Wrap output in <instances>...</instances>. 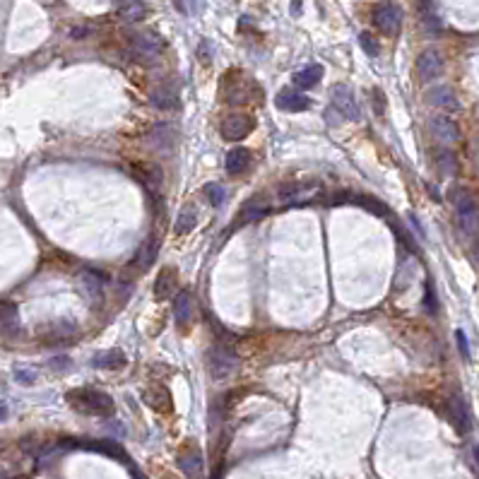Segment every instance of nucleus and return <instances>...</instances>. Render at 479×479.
Segmentation results:
<instances>
[{
  "instance_id": "9d476101",
  "label": "nucleus",
  "mask_w": 479,
  "mask_h": 479,
  "mask_svg": "<svg viewBox=\"0 0 479 479\" xmlns=\"http://www.w3.org/2000/svg\"><path fill=\"white\" fill-rule=\"evenodd\" d=\"M149 104L157 111H174L179 107V92L172 82H162L149 92Z\"/></svg>"
},
{
  "instance_id": "72a5a7b5",
  "label": "nucleus",
  "mask_w": 479,
  "mask_h": 479,
  "mask_svg": "<svg viewBox=\"0 0 479 479\" xmlns=\"http://www.w3.org/2000/svg\"><path fill=\"white\" fill-rule=\"evenodd\" d=\"M15 380L17 383H24V385H31L36 380V373L29 371V369H17L15 371Z\"/></svg>"
},
{
  "instance_id": "aec40b11",
  "label": "nucleus",
  "mask_w": 479,
  "mask_h": 479,
  "mask_svg": "<svg viewBox=\"0 0 479 479\" xmlns=\"http://www.w3.org/2000/svg\"><path fill=\"white\" fill-rule=\"evenodd\" d=\"M320 80H323V65H318V63L306 65V68H301L294 73V84L301 89L313 87V84H318Z\"/></svg>"
},
{
  "instance_id": "c85d7f7f",
  "label": "nucleus",
  "mask_w": 479,
  "mask_h": 479,
  "mask_svg": "<svg viewBox=\"0 0 479 479\" xmlns=\"http://www.w3.org/2000/svg\"><path fill=\"white\" fill-rule=\"evenodd\" d=\"M145 403L152 405L154 410H159V412L172 410V397H169V392L159 388V385H152V388L145 390Z\"/></svg>"
},
{
  "instance_id": "39448f33",
  "label": "nucleus",
  "mask_w": 479,
  "mask_h": 479,
  "mask_svg": "<svg viewBox=\"0 0 479 479\" xmlns=\"http://www.w3.org/2000/svg\"><path fill=\"white\" fill-rule=\"evenodd\" d=\"M255 128V121L246 114H229L222 118V137L229 142H239L244 140L246 135H251V130Z\"/></svg>"
},
{
  "instance_id": "7c9ffc66",
  "label": "nucleus",
  "mask_w": 479,
  "mask_h": 479,
  "mask_svg": "<svg viewBox=\"0 0 479 479\" xmlns=\"http://www.w3.org/2000/svg\"><path fill=\"white\" fill-rule=\"evenodd\" d=\"M205 195H207V200L212 202V205H222V202L227 200L224 188L217 186V183H207V186H205Z\"/></svg>"
},
{
  "instance_id": "2eb2a0df",
  "label": "nucleus",
  "mask_w": 479,
  "mask_h": 479,
  "mask_svg": "<svg viewBox=\"0 0 479 479\" xmlns=\"http://www.w3.org/2000/svg\"><path fill=\"white\" fill-rule=\"evenodd\" d=\"M0 332H3L5 337H19V335H22L17 306L10 304V301H0Z\"/></svg>"
},
{
  "instance_id": "6ab92c4d",
  "label": "nucleus",
  "mask_w": 479,
  "mask_h": 479,
  "mask_svg": "<svg viewBox=\"0 0 479 479\" xmlns=\"http://www.w3.org/2000/svg\"><path fill=\"white\" fill-rule=\"evenodd\" d=\"M176 282H179V275H176L174 267H164L159 272V277L154 282V297L157 299H169L176 292Z\"/></svg>"
},
{
  "instance_id": "6e6552de",
  "label": "nucleus",
  "mask_w": 479,
  "mask_h": 479,
  "mask_svg": "<svg viewBox=\"0 0 479 479\" xmlns=\"http://www.w3.org/2000/svg\"><path fill=\"white\" fill-rule=\"evenodd\" d=\"M417 77L422 82H431L443 75V56L434 49H426L417 58Z\"/></svg>"
},
{
  "instance_id": "f03ea898",
  "label": "nucleus",
  "mask_w": 479,
  "mask_h": 479,
  "mask_svg": "<svg viewBox=\"0 0 479 479\" xmlns=\"http://www.w3.org/2000/svg\"><path fill=\"white\" fill-rule=\"evenodd\" d=\"M68 405L73 407L75 412H82V415H94V417H107L114 412V400H111L107 392L102 390H92V388H75L68 392Z\"/></svg>"
},
{
  "instance_id": "393cba45",
  "label": "nucleus",
  "mask_w": 479,
  "mask_h": 479,
  "mask_svg": "<svg viewBox=\"0 0 479 479\" xmlns=\"http://www.w3.org/2000/svg\"><path fill=\"white\" fill-rule=\"evenodd\" d=\"M232 80H234V84H229L224 80V99H227V104H232V107H239V104H244L248 99V94H246L248 89H244V82H241L239 73H232Z\"/></svg>"
},
{
  "instance_id": "b1692460",
  "label": "nucleus",
  "mask_w": 479,
  "mask_h": 479,
  "mask_svg": "<svg viewBox=\"0 0 479 479\" xmlns=\"http://www.w3.org/2000/svg\"><path fill=\"white\" fill-rule=\"evenodd\" d=\"M174 318H176V323L183 327H186L190 323V318H193V301H190L188 292H179V297L174 299Z\"/></svg>"
},
{
  "instance_id": "bb28decb",
  "label": "nucleus",
  "mask_w": 479,
  "mask_h": 479,
  "mask_svg": "<svg viewBox=\"0 0 479 479\" xmlns=\"http://www.w3.org/2000/svg\"><path fill=\"white\" fill-rule=\"evenodd\" d=\"M434 164H436V169H438V174H441V176H453V174H455V169H458L455 154H453L448 147L436 149V152H434Z\"/></svg>"
},
{
  "instance_id": "ea45409f",
  "label": "nucleus",
  "mask_w": 479,
  "mask_h": 479,
  "mask_svg": "<svg viewBox=\"0 0 479 479\" xmlns=\"http://www.w3.org/2000/svg\"><path fill=\"white\" fill-rule=\"evenodd\" d=\"M475 460H477V465H479V443L475 445Z\"/></svg>"
},
{
  "instance_id": "58836bf2",
  "label": "nucleus",
  "mask_w": 479,
  "mask_h": 479,
  "mask_svg": "<svg viewBox=\"0 0 479 479\" xmlns=\"http://www.w3.org/2000/svg\"><path fill=\"white\" fill-rule=\"evenodd\" d=\"M5 415H8V407L0 405V419H5Z\"/></svg>"
},
{
  "instance_id": "7ed1b4c3",
  "label": "nucleus",
  "mask_w": 479,
  "mask_h": 479,
  "mask_svg": "<svg viewBox=\"0 0 479 479\" xmlns=\"http://www.w3.org/2000/svg\"><path fill=\"white\" fill-rule=\"evenodd\" d=\"M205 362H207L209 376H212L214 380L232 378L236 373V369H239V357H236V352L232 350V347H224V345L212 347V350L207 352Z\"/></svg>"
},
{
  "instance_id": "a878e982",
  "label": "nucleus",
  "mask_w": 479,
  "mask_h": 479,
  "mask_svg": "<svg viewBox=\"0 0 479 479\" xmlns=\"http://www.w3.org/2000/svg\"><path fill=\"white\" fill-rule=\"evenodd\" d=\"M179 468L188 479H200V475H202L200 453H183V455L179 458Z\"/></svg>"
},
{
  "instance_id": "f257e3e1",
  "label": "nucleus",
  "mask_w": 479,
  "mask_h": 479,
  "mask_svg": "<svg viewBox=\"0 0 479 479\" xmlns=\"http://www.w3.org/2000/svg\"><path fill=\"white\" fill-rule=\"evenodd\" d=\"M448 200L453 202V207H455V214L463 232L468 236H479V205L475 195L463 186H453L448 190Z\"/></svg>"
},
{
  "instance_id": "a211bd4d",
  "label": "nucleus",
  "mask_w": 479,
  "mask_h": 479,
  "mask_svg": "<svg viewBox=\"0 0 479 479\" xmlns=\"http://www.w3.org/2000/svg\"><path fill=\"white\" fill-rule=\"evenodd\" d=\"M147 142L154 149H169L176 142V133H174V128L169 126V123H157V126L149 130Z\"/></svg>"
},
{
  "instance_id": "dca6fc26",
  "label": "nucleus",
  "mask_w": 479,
  "mask_h": 479,
  "mask_svg": "<svg viewBox=\"0 0 479 479\" xmlns=\"http://www.w3.org/2000/svg\"><path fill=\"white\" fill-rule=\"evenodd\" d=\"M275 104L282 111H306L311 107V99L306 94H301L299 89H282L277 97H275Z\"/></svg>"
},
{
  "instance_id": "f704fd0d",
  "label": "nucleus",
  "mask_w": 479,
  "mask_h": 479,
  "mask_svg": "<svg viewBox=\"0 0 479 479\" xmlns=\"http://www.w3.org/2000/svg\"><path fill=\"white\" fill-rule=\"evenodd\" d=\"M70 366H73V362H70L68 357H56V359H51V369H56V371H68Z\"/></svg>"
},
{
  "instance_id": "4be33fe9",
  "label": "nucleus",
  "mask_w": 479,
  "mask_h": 479,
  "mask_svg": "<svg viewBox=\"0 0 479 479\" xmlns=\"http://www.w3.org/2000/svg\"><path fill=\"white\" fill-rule=\"evenodd\" d=\"M92 366H94V369H123V366H126V354L118 350L99 352L92 359Z\"/></svg>"
},
{
  "instance_id": "2f4dec72",
  "label": "nucleus",
  "mask_w": 479,
  "mask_h": 479,
  "mask_svg": "<svg viewBox=\"0 0 479 479\" xmlns=\"http://www.w3.org/2000/svg\"><path fill=\"white\" fill-rule=\"evenodd\" d=\"M359 44H362V49H364L369 56H378L380 46H378V41H376V36H371L369 31H364V34L359 36Z\"/></svg>"
},
{
  "instance_id": "412c9836",
  "label": "nucleus",
  "mask_w": 479,
  "mask_h": 479,
  "mask_svg": "<svg viewBox=\"0 0 479 479\" xmlns=\"http://www.w3.org/2000/svg\"><path fill=\"white\" fill-rule=\"evenodd\" d=\"M157 253H159V241L154 239V236H149V239L145 241V244L140 246V251H137V255H135V267L137 270H147L149 265L157 260Z\"/></svg>"
},
{
  "instance_id": "4468645a",
  "label": "nucleus",
  "mask_w": 479,
  "mask_h": 479,
  "mask_svg": "<svg viewBox=\"0 0 479 479\" xmlns=\"http://www.w3.org/2000/svg\"><path fill=\"white\" fill-rule=\"evenodd\" d=\"M426 102H429L434 109L448 111V114H455V111H460V99H458L455 92H453L450 87L429 89V92H426Z\"/></svg>"
},
{
  "instance_id": "5701e85b",
  "label": "nucleus",
  "mask_w": 479,
  "mask_h": 479,
  "mask_svg": "<svg viewBox=\"0 0 479 479\" xmlns=\"http://www.w3.org/2000/svg\"><path fill=\"white\" fill-rule=\"evenodd\" d=\"M82 290L87 292V297L99 304L104 301V285H102V275L94 270H84L82 272Z\"/></svg>"
},
{
  "instance_id": "f8f14e48",
  "label": "nucleus",
  "mask_w": 479,
  "mask_h": 479,
  "mask_svg": "<svg viewBox=\"0 0 479 479\" xmlns=\"http://www.w3.org/2000/svg\"><path fill=\"white\" fill-rule=\"evenodd\" d=\"M429 128H431V135H434L438 142H443V145H453V142L460 137L458 123L448 116H434L429 123Z\"/></svg>"
},
{
  "instance_id": "4c0bfd02",
  "label": "nucleus",
  "mask_w": 479,
  "mask_h": 479,
  "mask_svg": "<svg viewBox=\"0 0 479 479\" xmlns=\"http://www.w3.org/2000/svg\"><path fill=\"white\" fill-rule=\"evenodd\" d=\"M475 260L479 262V236H475Z\"/></svg>"
},
{
  "instance_id": "0eeeda50",
  "label": "nucleus",
  "mask_w": 479,
  "mask_h": 479,
  "mask_svg": "<svg viewBox=\"0 0 479 479\" xmlns=\"http://www.w3.org/2000/svg\"><path fill=\"white\" fill-rule=\"evenodd\" d=\"M373 24L383 31V34H397L400 24H403V10L395 3H380L373 10Z\"/></svg>"
},
{
  "instance_id": "9b49d317",
  "label": "nucleus",
  "mask_w": 479,
  "mask_h": 479,
  "mask_svg": "<svg viewBox=\"0 0 479 479\" xmlns=\"http://www.w3.org/2000/svg\"><path fill=\"white\" fill-rule=\"evenodd\" d=\"M133 176L142 186H147L149 190H157L164 183V172L159 164L154 162H137L133 164Z\"/></svg>"
},
{
  "instance_id": "f3484780",
  "label": "nucleus",
  "mask_w": 479,
  "mask_h": 479,
  "mask_svg": "<svg viewBox=\"0 0 479 479\" xmlns=\"http://www.w3.org/2000/svg\"><path fill=\"white\" fill-rule=\"evenodd\" d=\"M253 162V154L248 147H234L232 152L227 154V172L232 176H241L248 172V167H251Z\"/></svg>"
},
{
  "instance_id": "c9c22d12",
  "label": "nucleus",
  "mask_w": 479,
  "mask_h": 479,
  "mask_svg": "<svg viewBox=\"0 0 479 479\" xmlns=\"http://www.w3.org/2000/svg\"><path fill=\"white\" fill-rule=\"evenodd\" d=\"M455 340H458V347H460L463 359H470V347H468V337H465V332H463V330H458V332H455Z\"/></svg>"
},
{
  "instance_id": "1a4fd4ad",
  "label": "nucleus",
  "mask_w": 479,
  "mask_h": 479,
  "mask_svg": "<svg viewBox=\"0 0 479 479\" xmlns=\"http://www.w3.org/2000/svg\"><path fill=\"white\" fill-rule=\"evenodd\" d=\"M130 49H133L142 61H152V58L159 56L162 41L154 31H133V34H130Z\"/></svg>"
},
{
  "instance_id": "423d86ee",
  "label": "nucleus",
  "mask_w": 479,
  "mask_h": 479,
  "mask_svg": "<svg viewBox=\"0 0 479 479\" xmlns=\"http://www.w3.org/2000/svg\"><path fill=\"white\" fill-rule=\"evenodd\" d=\"M270 212V200H267V195H253V198H248L244 205H241L239 214L234 217V227H246L251 224L255 219H262L265 214Z\"/></svg>"
},
{
  "instance_id": "ddd939ff",
  "label": "nucleus",
  "mask_w": 479,
  "mask_h": 479,
  "mask_svg": "<svg viewBox=\"0 0 479 479\" xmlns=\"http://www.w3.org/2000/svg\"><path fill=\"white\" fill-rule=\"evenodd\" d=\"M448 417L453 426H455L460 434H468L470 431V410H468V403L463 400L460 392H455V395L448 397Z\"/></svg>"
},
{
  "instance_id": "c756f323",
  "label": "nucleus",
  "mask_w": 479,
  "mask_h": 479,
  "mask_svg": "<svg viewBox=\"0 0 479 479\" xmlns=\"http://www.w3.org/2000/svg\"><path fill=\"white\" fill-rule=\"evenodd\" d=\"M354 202H359L364 209H369L371 214H376V217H388V207L383 205L378 198H369V195H357Z\"/></svg>"
},
{
  "instance_id": "cd10ccee",
  "label": "nucleus",
  "mask_w": 479,
  "mask_h": 479,
  "mask_svg": "<svg viewBox=\"0 0 479 479\" xmlns=\"http://www.w3.org/2000/svg\"><path fill=\"white\" fill-rule=\"evenodd\" d=\"M195 224H198V209H195V205H188L181 209L179 212V219H176V234H188V232H193L195 229Z\"/></svg>"
},
{
  "instance_id": "e433bc0d",
  "label": "nucleus",
  "mask_w": 479,
  "mask_h": 479,
  "mask_svg": "<svg viewBox=\"0 0 479 479\" xmlns=\"http://www.w3.org/2000/svg\"><path fill=\"white\" fill-rule=\"evenodd\" d=\"M373 99H376V114L380 116L385 111V99H383V92L380 89H373Z\"/></svg>"
},
{
  "instance_id": "473e14b6",
  "label": "nucleus",
  "mask_w": 479,
  "mask_h": 479,
  "mask_svg": "<svg viewBox=\"0 0 479 479\" xmlns=\"http://www.w3.org/2000/svg\"><path fill=\"white\" fill-rule=\"evenodd\" d=\"M424 308L429 313H436V294H434V285H426V297H424Z\"/></svg>"
},
{
  "instance_id": "20e7f679",
  "label": "nucleus",
  "mask_w": 479,
  "mask_h": 479,
  "mask_svg": "<svg viewBox=\"0 0 479 479\" xmlns=\"http://www.w3.org/2000/svg\"><path fill=\"white\" fill-rule=\"evenodd\" d=\"M330 109L337 111L345 121H359V104L352 87L347 84H335L330 92Z\"/></svg>"
}]
</instances>
